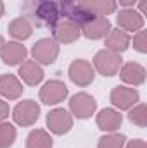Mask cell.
I'll list each match as a JSON object with an SVG mask.
<instances>
[{"mask_svg": "<svg viewBox=\"0 0 147 148\" xmlns=\"http://www.w3.org/2000/svg\"><path fill=\"white\" fill-rule=\"evenodd\" d=\"M140 95L135 88H128V86H116L111 91V103L119 109V110H128L133 105H137Z\"/></svg>", "mask_w": 147, "mask_h": 148, "instance_id": "ba28073f", "label": "cell"}, {"mask_svg": "<svg viewBox=\"0 0 147 148\" xmlns=\"http://www.w3.org/2000/svg\"><path fill=\"white\" fill-rule=\"evenodd\" d=\"M3 12H5V9H3V2L0 0V17L3 16Z\"/></svg>", "mask_w": 147, "mask_h": 148, "instance_id": "f546056e", "label": "cell"}, {"mask_svg": "<svg viewBox=\"0 0 147 148\" xmlns=\"http://www.w3.org/2000/svg\"><path fill=\"white\" fill-rule=\"evenodd\" d=\"M119 77L126 84L140 86L146 81V69L139 62H126L119 67Z\"/></svg>", "mask_w": 147, "mask_h": 148, "instance_id": "4fadbf2b", "label": "cell"}, {"mask_svg": "<svg viewBox=\"0 0 147 148\" xmlns=\"http://www.w3.org/2000/svg\"><path fill=\"white\" fill-rule=\"evenodd\" d=\"M5 41H3V38H2V35H0V48H2V45H3Z\"/></svg>", "mask_w": 147, "mask_h": 148, "instance_id": "4dcf8cb0", "label": "cell"}, {"mask_svg": "<svg viewBox=\"0 0 147 148\" xmlns=\"http://www.w3.org/2000/svg\"><path fill=\"white\" fill-rule=\"evenodd\" d=\"M68 86L59 81V79H52L49 83L43 84V88L40 90V100L45 105H57L61 103L66 97H68Z\"/></svg>", "mask_w": 147, "mask_h": 148, "instance_id": "5b68a950", "label": "cell"}, {"mask_svg": "<svg viewBox=\"0 0 147 148\" xmlns=\"http://www.w3.org/2000/svg\"><path fill=\"white\" fill-rule=\"evenodd\" d=\"M128 119L130 122H133L135 126H140V127H146L147 126V107L144 103H139V105H133L132 109H128Z\"/></svg>", "mask_w": 147, "mask_h": 148, "instance_id": "cb8c5ba5", "label": "cell"}, {"mask_svg": "<svg viewBox=\"0 0 147 148\" xmlns=\"http://www.w3.org/2000/svg\"><path fill=\"white\" fill-rule=\"evenodd\" d=\"M139 9H140V12H142V14H146V10H147V0H139Z\"/></svg>", "mask_w": 147, "mask_h": 148, "instance_id": "83f0119b", "label": "cell"}, {"mask_svg": "<svg viewBox=\"0 0 147 148\" xmlns=\"http://www.w3.org/2000/svg\"><path fill=\"white\" fill-rule=\"evenodd\" d=\"M80 35H81L80 26L68 19H62V21L55 23V26H54V40L57 43H64V45L74 43L80 38Z\"/></svg>", "mask_w": 147, "mask_h": 148, "instance_id": "8fae6325", "label": "cell"}, {"mask_svg": "<svg viewBox=\"0 0 147 148\" xmlns=\"http://www.w3.org/2000/svg\"><path fill=\"white\" fill-rule=\"evenodd\" d=\"M52 136L43 129L31 131L26 138V148H52Z\"/></svg>", "mask_w": 147, "mask_h": 148, "instance_id": "ffe728a7", "label": "cell"}, {"mask_svg": "<svg viewBox=\"0 0 147 148\" xmlns=\"http://www.w3.org/2000/svg\"><path fill=\"white\" fill-rule=\"evenodd\" d=\"M37 17L42 21V24H54L57 21V7L54 3H42L37 9Z\"/></svg>", "mask_w": 147, "mask_h": 148, "instance_id": "44dd1931", "label": "cell"}, {"mask_svg": "<svg viewBox=\"0 0 147 148\" xmlns=\"http://www.w3.org/2000/svg\"><path fill=\"white\" fill-rule=\"evenodd\" d=\"M26 55H28L26 47H23V43H17V41L3 43L2 48H0V57H2V60L7 66H19V64H23L26 60Z\"/></svg>", "mask_w": 147, "mask_h": 148, "instance_id": "30bf717a", "label": "cell"}, {"mask_svg": "<svg viewBox=\"0 0 147 148\" xmlns=\"http://www.w3.org/2000/svg\"><path fill=\"white\" fill-rule=\"evenodd\" d=\"M123 124V115L114 109H104L97 115V126L106 133H116Z\"/></svg>", "mask_w": 147, "mask_h": 148, "instance_id": "5bb4252c", "label": "cell"}, {"mask_svg": "<svg viewBox=\"0 0 147 148\" xmlns=\"http://www.w3.org/2000/svg\"><path fill=\"white\" fill-rule=\"evenodd\" d=\"M125 145H126V148H147L144 140H132L130 143H125Z\"/></svg>", "mask_w": 147, "mask_h": 148, "instance_id": "4316f807", "label": "cell"}, {"mask_svg": "<svg viewBox=\"0 0 147 148\" xmlns=\"http://www.w3.org/2000/svg\"><path fill=\"white\" fill-rule=\"evenodd\" d=\"M133 48L140 53H147V31H139L133 36Z\"/></svg>", "mask_w": 147, "mask_h": 148, "instance_id": "d4e9b609", "label": "cell"}, {"mask_svg": "<svg viewBox=\"0 0 147 148\" xmlns=\"http://www.w3.org/2000/svg\"><path fill=\"white\" fill-rule=\"evenodd\" d=\"M9 112H10L9 103H7V102H3V100L0 98V122H2L3 119H7V117H9Z\"/></svg>", "mask_w": 147, "mask_h": 148, "instance_id": "484cf974", "label": "cell"}, {"mask_svg": "<svg viewBox=\"0 0 147 148\" xmlns=\"http://www.w3.org/2000/svg\"><path fill=\"white\" fill-rule=\"evenodd\" d=\"M104 38H106L104 40L106 48L111 50V52L121 53V52H125L130 47V36H128V33L123 31V29H119V28L118 29H111Z\"/></svg>", "mask_w": 147, "mask_h": 148, "instance_id": "2e32d148", "label": "cell"}, {"mask_svg": "<svg viewBox=\"0 0 147 148\" xmlns=\"http://www.w3.org/2000/svg\"><path fill=\"white\" fill-rule=\"evenodd\" d=\"M31 55L37 60V64H52L55 62L57 55H59V43L54 38H42L31 48Z\"/></svg>", "mask_w": 147, "mask_h": 148, "instance_id": "3957f363", "label": "cell"}, {"mask_svg": "<svg viewBox=\"0 0 147 148\" xmlns=\"http://www.w3.org/2000/svg\"><path fill=\"white\" fill-rule=\"evenodd\" d=\"M116 21H118L119 29H123L126 33H135V31H140L144 28V17H142V14H139L133 9H123V10H119Z\"/></svg>", "mask_w": 147, "mask_h": 148, "instance_id": "7c38bea8", "label": "cell"}, {"mask_svg": "<svg viewBox=\"0 0 147 148\" xmlns=\"http://www.w3.org/2000/svg\"><path fill=\"white\" fill-rule=\"evenodd\" d=\"M33 33V26L26 17H16L10 24H9V35L16 40H28Z\"/></svg>", "mask_w": 147, "mask_h": 148, "instance_id": "d6986e66", "label": "cell"}, {"mask_svg": "<svg viewBox=\"0 0 147 148\" xmlns=\"http://www.w3.org/2000/svg\"><path fill=\"white\" fill-rule=\"evenodd\" d=\"M119 2V5H125V7H128V5H133L137 0H118Z\"/></svg>", "mask_w": 147, "mask_h": 148, "instance_id": "f1b7e54d", "label": "cell"}, {"mask_svg": "<svg viewBox=\"0 0 147 148\" xmlns=\"http://www.w3.org/2000/svg\"><path fill=\"white\" fill-rule=\"evenodd\" d=\"M23 84L14 74L0 76V95L7 100H17L23 95Z\"/></svg>", "mask_w": 147, "mask_h": 148, "instance_id": "9a60e30c", "label": "cell"}, {"mask_svg": "<svg viewBox=\"0 0 147 148\" xmlns=\"http://www.w3.org/2000/svg\"><path fill=\"white\" fill-rule=\"evenodd\" d=\"M125 143H126V136L125 134H121V133H109V134H104L99 140L97 148H125Z\"/></svg>", "mask_w": 147, "mask_h": 148, "instance_id": "7402d4cb", "label": "cell"}, {"mask_svg": "<svg viewBox=\"0 0 147 148\" xmlns=\"http://www.w3.org/2000/svg\"><path fill=\"white\" fill-rule=\"evenodd\" d=\"M19 76H21V79L26 84L37 86L43 79V69L40 67V64H37L35 60H24L19 66Z\"/></svg>", "mask_w": 147, "mask_h": 148, "instance_id": "e0dca14e", "label": "cell"}, {"mask_svg": "<svg viewBox=\"0 0 147 148\" xmlns=\"http://www.w3.org/2000/svg\"><path fill=\"white\" fill-rule=\"evenodd\" d=\"M69 110L78 119H88L97 110V102L88 93H76L69 100Z\"/></svg>", "mask_w": 147, "mask_h": 148, "instance_id": "277c9868", "label": "cell"}, {"mask_svg": "<svg viewBox=\"0 0 147 148\" xmlns=\"http://www.w3.org/2000/svg\"><path fill=\"white\" fill-rule=\"evenodd\" d=\"M68 73H69V79L78 86H88L95 79V71H94L92 64L83 60V59L73 60Z\"/></svg>", "mask_w": 147, "mask_h": 148, "instance_id": "8992f818", "label": "cell"}, {"mask_svg": "<svg viewBox=\"0 0 147 148\" xmlns=\"http://www.w3.org/2000/svg\"><path fill=\"white\" fill-rule=\"evenodd\" d=\"M81 7H85L94 16H109L116 10V0H78Z\"/></svg>", "mask_w": 147, "mask_h": 148, "instance_id": "ac0fdd59", "label": "cell"}, {"mask_svg": "<svg viewBox=\"0 0 147 148\" xmlns=\"http://www.w3.org/2000/svg\"><path fill=\"white\" fill-rule=\"evenodd\" d=\"M80 29L88 40H101L111 31V23L109 19H106L104 16H94Z\"/></svg>", "mask_w": 147, "mask_h": 148, "instance_id": "9c48e42d", "label": "cell"}, {"mask_svg": "<svg viewBox=\"0 0 147 148\" xmlns=\"http://www.w3.org/2000/svg\"><path fill=\"white\" fill-rule=\"evenodd\" d=\"M16 127L9 122H0V148H10L16 141Z\"/></svg>", "mask_w": 147, "mask_h": 148, "instance_id": "603a6c76", "label": "cell"}, {"mask_svg": "<svg viewBox=\"0 0 147 148\" xmlns=\"http://www.w3.org/2000/svg\"><path fill=\"white\" fill-rule=\"evenodd\" d=\"M94 66L99 71V74H102V76H114V74L119 73V67L123 66L121 53H116V52H111L107 48H104V50L95 53Z\"/></svg>", "mask_w": 147, "mask_h": 148, "instance_id": "6da1fadb", "label": "cell"}, {"mask_svg": "<svg viewBox=\"0 0 147 148\" xmlns=\"http://www.w3.org/2000/svg\"><path fill=\"white\" fill-rule=\"evenodd\" d=\"M38 117H40V105L35 100H23L12 110L14 122L19 124V126H23V127L33 126L38 121Z\"/></svg>", "mask_w": 147, "mask_h": 148, "instance_id": "7a4b0ae2", "label": "cell"}, {"mask_svg": "<svg viewBox=\"0 0 147 148\" xmlns=\"http://www.w3.org/2000/svg\"><path fill=\"white\" fill-rule=\"evenodd\" d=\"M47 127L54 134H66L73 127V117L71 114L64 109H54L47 115Z\"/></svg>", "mask_w": 147, "mask_h": 148, "instance_id": "52a82bcc", "label": "cell"}]
</instances>
